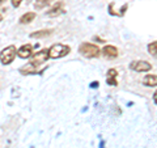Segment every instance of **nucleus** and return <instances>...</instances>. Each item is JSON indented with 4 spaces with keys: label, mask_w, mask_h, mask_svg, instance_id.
<instances>
[{
    "label": "nucleus",
    "mask_w": 157,
    "mask_h": 148,
    "mask_svg": "<svg viewBox=\"0 0 157 148\" xmlns=\"http://www.w3.org/2000/svg\"><path fill=\"white\" fill-rule=\"evenodd\" d=\"M48 58H50L48 56V49H43V50L33 54L30 56V62H29L26 66L20 68V72H21L22 75H30V73H33V75L34 73L39 75V73H42L45 71L46 62Z\"/></svg>",
    "instance_id": "f257e3e1"
},
{
    "label": "nucleus",
    "mask_w": 157,
    "mask_h": 148,
    "mask_svg": "<svg viewBox=\"0 0 157 148\" xmlns=\"http://www.w3.org/2000/svg\"><path fill=\"white\" fill-rule=\"evenodd\" d=\"M78 51L85 58H97V56H100V54H101L100 47L97 45H94V43H88V42L81 43L80 47H78Z\"/></svg>",
    "instance_id": "f03ea898"
},
{
    "label": "nucleus",
    "mask_w": 157,
    "mask_h": 148,
    "mask_svg": "<svg viewBox=\"0 0 157 148\" xmlns=\"http://www.w3.org/2000/svg\"><path fill=\"white\" fill-rule=\"evenodd\" d=\"M71 51V47L67 45H63V43H55L48 49V56L51 59H58V58H63L68 55Z\"/></svg>",
    "instance_id": "7ed1b4c3"
},
{
    "label": "nucleus",
    "mask_w": 157,
    "mask_h": 148,
    "mask_svg": "<svg viewBox=\"0 0 157 148\" xmlns=\"http://www.w3.org/2000/svg\"><path fill=\"white\" fill-rule=\"evenodd\" d=\"M16 55H17L16 46L9 45V46H7L6 49H3V50L0 51V62H2L4 66L11 64V63L14 60Z\"/></svg>",
    "instance_id": "20e7f679"
},
{
    "label": "nucleus",
    "mask_w": 157,
    "mask_h": 148,
    "mask_svg": "<svg viewBox=\"0 0 157 148\" xmlns=\"http://www.w3.org/2000/svg\"><path fill=\"white\" fill-rule=\"evenodd\" d=\"M130 68L136 72H148L152 70V64L147 60H134L130 64Z\"/></svg>",
    "instance_id": "39448f33"
},
{
    "label": "nucleus",
    "mask_w": 157,
    "mask_h": 148,
    "mask_svg": "<svg viewBox=\"0 0 157 148\" xmlns=\"http://www.w3.org/2000/svg\"><path fill=\"white\" fill-rule=\"evenodd\" d=\"M66 12V9H64V3L63 2H58L55 3L54 6L48 9V12H47V16H50V17H56V16H60V14H63Z\"/></svg>",
    "instance_id": "423d86ee"
},
{
    "label": "nucleus",
    "mask_w": 157,
    "mask_h": 148,
    "mask_svg": "<svg viewBox=\"0 0 157 148\" xmlns=\"http://www.w3.org/2000/svg\"><path fill=\"white\" fill-rule=\"evenodd\" d=\"M17 55L22 59H28L33 55V46L26 43V45H22L21 47L17 50Z\"/></svg>",
    "instance_id": "0eeeda50"
},
{
    "label": "nucleus",
    "mask_w": 157,
    "mask_h": 148,
    "mask_svg": "<svg viewBox=\"0 0 157 148\" xmlns=\"http://www.w3.org/2000/svg\"><path fill=\"white\" fill-rule=\"evenodd\" d=\"M102 54L109 59H114L118 56V49L113 45H106L104 49H102Z\"/></svg>",
    "instance_id": "6e6552de"
},
{
    "label": "nucleus",
    "mask_w": 157,
    "mask_h": 148,
    "mask_svg": "<svg viewBox=\"0 0 157 148\" xmlns=\"http://www.w3.org/2000/svg\"><path fill=\"white\" fill-rule=\"evenodd\" d=\"M117 76H118V72L115 68H111V70L107 71V84L111 87H115L118 85V81H117Z\"/></svg>",
    "instance_id": "1a4fd4ad"
},
{
    "label": "nucleus",
    "mask_w": 157,
    "mask_h": 148,
    "mask_svg": "<svg viewBox=\"0 0 157 148\" xmlns=\"http://www.w3.org/2000/svg\"><path fill=\"white\" fill-rule=\"evenodd\" d=\"M143 84L147 87H157V75H145L143 77Z\"/></svg>",
    "instance_id": "9d476101"
},
{
    "label": "nucleus",
    "mask_w": 157,
    "mask_h": 148,
    "mask_svg": "<svg viewBox=\"0 0 157 148\" xmlns=\"http://www.w3.org/2000/svg\"><path fill=\"white\" fill-rule=\"evenodd\" d=\"M34 18H36V13L26 12L25 14H22V16L20 17V24H29V22H32Z\"/></svg>",
    "instance_id": "9b49d317"
},
{
    "label": "nucleus",
    "mask_w": 157,
    "mask_h": 148,
    "mask_svg": "<svg viewBox=\"0 0 157 148\" xmlns=\"http://www.w3.org/2000/svg\"><path fill=\"white\" fill-rule=\"evenodd\" d=\"M51 33V30L48 29V30H38V32H34L30 34V37L32 38H41V37H46L48 36V34Z\"/></svg>",
    "instance_id": "f8f14e48"
},
{
    "label": "nucleus",
    "mask_w": 157,
    "mask_h": 148,
    "mask_svg": "<svg viewBox=\"0 0 157 148\" xmlns=\"http://www.w3.org/2000/svg\"><path fill=\"white\" fill-rule=\"evenodd\" d=\"M148 51H149V54L152 56L157 58V41L149 43V45H148Z\"/></svg>",
    "instance_id": "ddd939ff"
},
{
    "label": "nucleus",
    "mask_w": 157,
    "mask_h": 148,
    "mask_svg": "<svg viewBox=\"0 0 157 148\" xmlns=\"http://www.w3.org/2000/svg\"><path fill=\"white\" fill-rule=\"evenodd\" d=\"M48 3H50V0H36L34 7H36V9H42V8H45Z\"/></svg>",
    "instance_id": "4468645a"
},
{
    "label": "nucleus",
    "mask_w": 157,
    "mask_h": 148,
    "mask_svg": "<svg viewBox=\"0 0 157 148\" xmlns=\"http://www.w3.org/2000/svg\"><path fill=\"white\" fill-rule=\"evenodd\" d=\"M11 2H12V6L14 8H17V7H20V4H21L22 0H11Z\"/></svg>",
    "instance_id": "2eb2a0df"
},
{
    "label": "nucleus",
    "mask_w": 157,
    "mask_h": 148,
    "mask_svg": "<svg viewBox=\"0 0 157 148\" xmlns=\"http://www.w3.org/2000/svg\"><path fill=\"white\" fill-rule=\"evenodd\" d=\"M90 87H92V88H97V87H98V83H97V81H93V83L90 84Z\"/></svg>",
    "instance_id": "dca6fc26"
},
{
    "label": "nucleus",
    "mask_w": 157,
    "mask_h": 148,
    "mask_svg": "<svg viewBox=\"0 0 157 148\" xmlns=\"http://www.w3.org/2000/svg\"><path fill=\"white\" fill-rule=\"evenodd\" d=\"M153 101H155V102L157 103V91L155 92V95H153Z\"/></svg>",
    "instance_id": "f3484780"
},
{
    "label": "nucleus",
    "mask_w": 157,
    "mask_h": 148,
    "mask_svg": "<svg viewBox=\"0 0 157 148\" xmlns=\"http://www.w3.org/2000/svg\"><path fill=\"white\" fill-rule=\"evenodd\" d=\"M3 21V16H2V13H0V22Z\"/></svg>",
    "instance_id": "a211bd4d"
},
{
    "label": "nucleus",
    "mask_w": 157,
    "mask_h": 148,
    "mask_svg": "<svg viewBox=\"0 0 157 148\" xmlns=\"http://www.w3.org/2000/svg\"><path fill=\"white\" fill-rule=\"evenodd\" d=\"M4 2H6V0H0V6H2V4H3Z\"/></svg>",
    "instance_id": "6ab92c4d"
}]
</instances>
